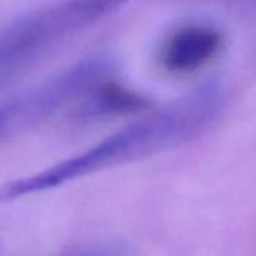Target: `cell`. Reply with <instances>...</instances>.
I'll list each match as a JSON object with an SVG mask.
<instances>
[{
    "mask_svg": "<svg viewBox=\"0 0 256 256\" xmlns=\"http://www.w3.org/2000/svg\"><path fill=\"white\" fill-rule=\"evenodd\" d=\"M71 256H125L124 248L114 244H100L89 247L86 250L77 252Z\"/></svg>",
    "mask_w": 256,
    "mask_h": 256,
    "instance_id": "cell-6",
    "label": "cell"
},
{
    "mask_svg": "<svg viewBox=\"0 0 256 256\" xmlns=\"http://www.w3.org/2000/svg\"><path fill=\"white\" fill-rule=\"evenodd\" d=\"M128 0H64L0 29V86H5Z\"/></svg>",
    "mask_w": 256,
    "mask_h": 256,
    "instance_id": "cell-2",
    "label": "cell"
},
{
    "mask_svg": "<svg viewBox=\"0 0 256 256\" xmlns=\"http://www.w3.org/2000/svg\"><path fill=\"white\" fill-rule=\"evenodd\" d=\"M222 102L220 84L210 82L82 154L38 174L2 184L0 204L53 190L83 176L178 148L206 130L220 112Z\"/></svg>",
    "mask_w": 256,
    "mask_h": 256,
    "instance_id": "cell-1",
    "label": "cell"
},
{
    "mask_svg": "<svg viewBox=\"0 0 256 256\" xmlns=\"http://www.w3.org/2000/svg\"><path fill=\"white\" fill-rule=\"evenodd\" d=\"M114 62L106 54L84 58L58 76L0 101V145L38 126L108 78Z\"/></svg>",
    "mask_w": 256,
    "mask_h": 256,
    "instance_id": "cell-3",
    "label": "cell"
},
{
    "mask_svg": "<svg viewBox=\"0 0 256 256\" xmlns=\"http://www.w3.org/2000/svg\"><path fill=\"white\" fill-rule=\"evenodd\" d=\"M86 98L88 100L77 113V118L83 122L136 113L152 106V101L148 96L122 84L108 82V78L95 84L86 94Z\"/></svg>",
    "mask_w": 256,
    "mask_h": 256,
    "instance_id": "cell-5",
    "label": "cell"
},
{
    "mask_svg": "<svg viewBox=\"0 0 256 256\" xmlns=\"http://www.w3.org/2000/svg\"><path fill=\"white\" fill-rule=\"evenodd\" d=\"M222 42V35L214 28L186 26L166 40L160 52V62L168 72L190 74L212 60Z\"/></svg>",
    "mask_w": 256,
    "mask_h": 256,
    "instance_id": "cell-4",
    "label": "cell"
}]
</instances>
